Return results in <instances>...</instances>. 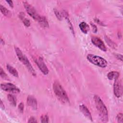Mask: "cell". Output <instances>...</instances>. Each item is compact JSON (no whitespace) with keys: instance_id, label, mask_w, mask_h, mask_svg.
<instances>
[{"instance_id":"cell-23","label":"cell","mask_w":123,"mask_h":123,"mask_svg":"<svg viewBox=\"0 0 123 123\" xmlns=\"http://www.w3.org/2000/svg\"><path fill=\"white\" fill-rule=\"evenodd\" d=\"M0 75L2 78L7 79H8V76L5 73V72L3 70V69L1 68L0 70Z\"/></svg>"},{"instance_id":"cell-8","label":"cell","mask_w":123,"mask_h":123,"mask_svg":"<svg viewBox=\"0 0 123 123\" xmlns=\"http://www.w3.org/2000/svg\"><path fill=\"white\" fill-rule=\"evenodd\" d=\"M113 85V92L115 96L117 98H120L123 94V87L121 79L119 78L114 80Z\"/></svg>"},{"instance_id":"cell-3","label":"cell","mask_w":123,"mask_h":123,"mask_svg":"<svg viewBox=\"0 0 123 123\" xmlns=\"http://www.w3.org/2000/svg\"><path fill=\"white\" fill-rule=\"evenodd\" d=\"M53 91L57 98L63 103H68L69 99L64 88L58 81H55L53 84Z\"/></svg>"},{"instance_id":"cell-1","label":"cell","mask_w":123,"mask_h":123,"mask_svg":"<svg viewBox=\"0 0 123 123\" xmlns=\"http://www.w3.org/2000/svg\"><path fill=\"white\" fill-rule=\"evenodd\" d=\"M23 4L26 11L30 16H31L34 20L37 21L42 26L44 27H49V25L48 22L45 17L40 16L37 12L35 8L28 3L27 1H23Z\"/></svg>"},{"instance_id":"cell-31","label":"cell","mask_w":123,"mask_h":123,"mask_svg":"<svg viewBox=\"0 0 123 123\" xmlns=\"http://www.w3.org/2000/svg\"><path fill=\"white\" fill-rule=\"evenodd\" d=\"M1 43H2L3 44H4V42L3 41V40H2V38H1Z\"/></svg>"},{"instance_id":"cell-6","label":"cell","mask_w":123,"mask_h":123,"mask_svg":"<svg viewBox=\"0 0 123 123\" xmlns=\"http://www.w3.org/2000/svg\"><path fill=\"white\" fill-rule=\"evenodd\" d=\"M33 59L41 72L45 75L48 74L49 73V70L45 63L43 58L40 57H34Z\"/></svg>"},{"instance_id":"cell-11","label":"cell","mask_w":123,"mask_h":123,"mask_svg":"<svg viewBox=\"0 0 123 123\" xmlns=\"http://www.w3.org/2000/svg\"><path fill=\"white\" fill-rule=\"evenodd\" d=\"M27 103L33 109L36 110L37 109V100L33 96L29 95L27 98Z\"/></svg>"},{"instance_id":"cell-24","label":"cell","mask_w":123,"mask_h":123,"mask_svg":"<svg viewBox=\"0 0 123 123\" xmlns=\"http://www.w3.org/2000/svg\"><path fill=\"white\" fill-rule=\"evenodd\" d=\"M18 110L21 112H23L24 110V103L21 102L18 105Z\"/></svg>"},{"instance_id":"cell-4","label":"cell","mask_w":123,"mask_h":123,"mask_svg":"<svg viewBox=\"0 0 123 123\" xmlns=\"http://www.w3.org/2000/svg\"><path fill=\"white\" fill-rule=\"evenodd\" d=\"M15 51L16 53V55L21 62L24 64L25 66L27 68L29 72L34 76L36 75V73L33 67H32L31 64L30 63L29 60L27 58V57L23 53L21 50L18 47H14Z\"/></svg>"},{"instance_id":"cell-18","label":"cell","mask_w":123,"mask_h":123,"mask_svg":"<svg viewBox=\"0 0 123 123\" xmlns=\"http://www.w3.org/2000/svg\"><path fill=\"white\" fill-rule=\"evenodd\" d=\"M0 9L1 13L6 16H8L10 15V11L5 7H4L3 5L0 4Z\"/></svg>"},{"instance_id":"cell-9","label":"cell","mask_w":123,"mask_h":123,"mask_svg":"<svg viewBox=\"0 0 123 123\" xmlns=\"http://www.w3.org/2000/svg\"><path fill=\"white\" fill-rule=\"evenodd\" d=\"M91 40L92 43L101 50L104 51H106L107 50V48L106 47L104 43L99 37L96 36H93L91 37Z\"/></svg>"},{"instance_id":"cell-22","label":"cell","mask_w":123,"mask_h":123,"mask_svg":"<svg viewBox=\"0 0 123 123\" xmlns=\"http://www.w3.org/2000/svg\"><path fill=\"white\" fill-rule=\"evenodd\" d=\"M23 22V23H24V24L25 25L26 27H28L30 26V21L27 19V18H26L25 17H24L23 19L21 20Z\"/></svg>"},{"instance_id":"cell-10","label":"cell","mask_w":123,"mask_h":123,"mask_svg":"<svg viewBox=\"0 0 123 123\" xmlns=\"http://www.w3.org/2000/svg\"><path fill=\"white\" fill-rule=\"evenodd\" d=\"M79 109L81 112L83 114V115L86 117L88 119L90 120L91 121H92V117L91 114V113L90 112L89 110L87 109V108L84 105L82 104L79 106Z\"/></svg>"},{"instance_id":"cell-17","label":"cell","mask_w":123,"mask_h":123,"mask_svg":"<svg viewBox=\"0 0 123 123\" xmlns=\"http://www.w3.org/2000/svg\"><path fill=\"white\" fill-rule=\"evenodd\" d=\"M105 40L107 43L108 44V45L113 48V49H115L117 47V45L113 41H112L109 37H108L107 36H105Z\"/></svg>"},{"instance_id":"cell-7","label":"cell","mask_w":123,"mask_h":123,"mask_svg":"<svg viewBox=\"0 0 123 123\" xmlns=\"http://www.w3.org/2000/svg\"><path fill=\"white\" fill-rule=\"evenodd\" d=\"M0 86L2 90L7 92H12L13 93H17L20 91L18 87L11 83H2L0 85Z\"/></svg>"},{"instance_id":"cell-21","label":"cell","mask_w":123,"mask_h":123,"mask_svg":"<svg viewBox=\"0 0 123 123\" xmlns=\"http://www.w3.org/2000/svg\"><path fill=\"white\" fill-rule=\"evenodd\" d=\"M116 119L117 122L120 123H122L123 122V114L122 113H119L117 114Z\"/></svg>"},{"instance_id":"cell-2","label":"cell","mask_w":123,"mask_h":123,"mask_svg":"<svg viewBox=\"0 0 123 123\" xmlns=\"http://www.w3.org/2000/svg\"><path fill=\"white\" fill-rule=\"evenodd\" d=\"M94 99L100 120L103 122H107L108 121V111L106 107L98 96L95 95Z\"/></svg>"},{"instance_id":"cell-28","label":"cell","mask_w":123,"mask_h":123,"mask_svg":"<svg viewBox=\"0 0 123 123\" xmlns=\"http://www.w3.org/2000/svg\"><path fill=\"white\" fill-rule=\"evenodd\" d=\"M115 56L116 57V58L118 59L119 60H121V61H123V56L121 54H117L115 55Z\"/></svg>"},{"instance_id":"cell-26","label":"cell","mask_w":123,"mask_h":123,"mask_svg":"<svg viewBox=\"0 0 123 123\" xmlns=\"http://www.w3.org/2000/svg\"><path fill=\"white\" fill-rule=\"evenodd\" d=\"M28 123H37V121L34 117H31L28 121Z\"/></svg>"},{"instance_id":"cell-16","label":"cell","mask_w":123,"mask_h":123,"mask_svg":"<svg viewBox=\"0 0 123 123\" xmlns=\"http://www.w3.org/2000/svg\"><path fill=\"white\" fill-rule=\"evenodd\" d=\"M7 98L10 103L13 105V106H16V103H17V99L13 95L9 94L7 95Z\"/></svg>"},{"instance_id":"cell-12","label":"cell","mask_w":123,"mask_h":123,"mask_svg":"<svg viewBox=\"0 0 123 123\" xmlns=\"http://www.w3.org/2000/svg\"><path fill=\"white\" fill-rule=\"evenodd\" d=\"M62 16L64 17L66 19V20H67V22L68 23V25H69V28L71 30L72 34L73 35H74V28H73V26L72 25V23H71V21L69 19V15H68V13L67 12H66L65 11H63L62 12Z\"/></svg>"},{"instance_id":"cell-19","label":"cell","mask_w":123,"mask_h":123,"mask_svg":"<svg viewBox=\"0 0 123 123\" xmlns=\"http://www.w3.org/2000/svg\"><path fill=\"white\" fill-rule=\"evenodd\" d=\"M49 118L48 115H42L40 117V121L41 123H49Z\"/></svg>"},{"instance_id":"cell-13","label":"cell","mask_w":123,"mask_h":123,"mask_svg":"<svg viewBox=\"0 0 123 123\" xmlns=\"http://www.w3.org/2000/svg\"><path fill=\"white\" fill-rule=\"evenodd\" d=\"M79 27L81 31L84 34H87L89 30V26L85 22H81L79 25Z\"/></svg>"},{"instance_id":"cell-5","label":"cell","mask_w":123,"mask_h":123,"mask_svg":"<svg viewBox=\"0 0 123 123\" xmlns=\"http://www.w3.org/2000/svg\"><path fill=\"white\" fill-rule=\"evenodd\" d=\"M87 59L92 63L101 68H105L107 66V61L103 58L93 54H88L86 57Z\"/></svg>"},{"instance_id":"cell-29","label":"cell","mask_w":123,"mask_h":123,"mask_svg":"<svg viewBox=\"0 0 123 123\" xmlns=\"http://www.w3.org/2000/svg\"><path fill=\"white\" fill-rule=\"evenodd\" d=\"M6 1L9 4V5H10V7H13V2L12 0H6Z\"/></svg>"},{"instance_id":"cell-25","label":"cell","mask_w":123,"mask_h":123,"mask_svg":"<svg viewBox=\"0 0 123 123\" xmlns=\"http://www.w3.org/2000/svg\"><path fill=\"white\" fill-rule=\"evenodd\" d=\"M90 25H91L92 27L93 32L94 33H96V32H97V30H98V29H97V27L96 25L95 24H94L93 23H90Z\"/></svg>"},{"instance_id":"cell-20","label":"cell","mask_w":123,"mask_h":123,"mask_svg":"<svg viewBox=\"0 0 123 123\" xmlns=\"http://www.w3.org/2000/svg\"><path fill=\"white\" fill-rule=\"evenodd\" d=\"M54 13L56 15V16L57 17V18L59 20H61L62 17V13H61L58 10H57L56 9H54Z\"/></svg>"},{"instance_id":"cell-14","label":"cell","mask_w":123,"mask_h":123,"mask_svg":"<svg viewBox=\"0 0 123 123\" xmlns=\"http://www.w3.org/2000/svg\"><path fill=\"white\" fill-rule=\"evenodd\" d=\"M120 74L118 72L116 71H111L109 72L107 74V77L108 79L110 80H112L113 79H116L119 77Z\"/></svg>"},{"instance_id":"cell-27","label":"cell","mask_w":123,"mask_h":123,"mask_svg":"<svg viewBox=\"0 0 123 123\" xmlns=\"http://www.w3.org/2000/svg\"><path fill=\"white\" fill-rule=\"evenodd\" d=\"M94 21H95L97 23H98V24H99V25H103V26L105 25L104 24V23H103L102 22H101L99 19H98V18H97L94 19Z\"/></svg>"},{"instance_id":"cell-15","label":"cell","mask_w":123,"mask_h":123,"mask_svg":"<svg viewBox=\"0 0 123 123\" xmlns=\"http://www.w3.org/2000/svg\"><path fill=\"white\" fill-rule=\"evenodd\" d=\"M6 67L8 71L11 74H12L15 77H18V73L15 68H14L13 67H12V66L10 65L9 64H7Z\"/></svg>"},{"instance_id":"cell-30","label":"cell","mask_w":123,"mask_h":123,"mask_svg":"<svg viewBox=\"0 0 123 123\" xmlns=\"http://www.w3.org/2000/svg\"><path fill=\"white\" fill-rule=\"evenodd\" d=\"M0 108H1V109L2 110H4L5 107H4V104H3V102H2V101L1 100H0Z\"/></svg>"}]
</instances>
